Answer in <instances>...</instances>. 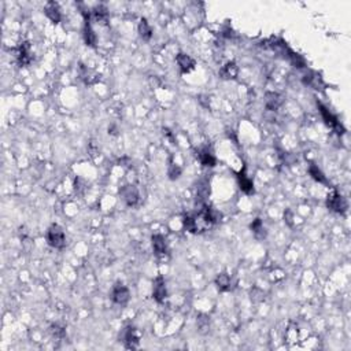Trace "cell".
<instances>
[{"mask_svg":"<svg viewBox=\"0 0 351 351\" xmlns=\"http://www.w3.org/2000/svg\"><path fill=\"white\" fill-rule=\"evenodd\" d=\"M218 74L222 80H235L239 74V68L235 62L231 60V62H226L224 66L220 69Z\"/></svg>","mask_w":351,"mask_h":351,"instance_id":"17","label":"cell"},{"mask_svg":"<svg viewBox=\"0 0 351 351\" xmlns=\"http://www.w3.org/2000/svg\"><path fill=\"white\" fill-rule=\"evenodd\" d=\"M44 13L48 19H51L54 23H59L62 19V13H60V7L58 3L55 1H48L45 3Z\"/></svg>","mask_w":351,"mask_h":351,"instance_id":"16","label":"cell"},{"mask_svg":"<svg viewBox=\"0 0 351 351\" xmlns=\"http://www.w3.org/2000/svg\"><path fill=\"white\" fill-rule=\"evenodd\" d=\"M110 296H111V300L115 303V305H118V306H125L128 302H129L130 292L128 290V287H125L124 284L117 283L115 285H112Z\"/></svg>","mask_w":351,"mask_h":351,"instance_id":"5","label":"cell"},{"mask_svg":"<svg viewBox=\"0 0 351 351\" xmlns=\"http://www.w3.org/2000/svg\"><path fill=\"white\" fill-rule=\"evenodd\" d=\"M137 32H139V36H140L144 41H148L149 38L152 37V28H151V25H149V22L146 18L140 19L139 26H137Z\"/></svg>","mask_w":351,"mask_h":351,"instance_id":"21","label":"cell"},{"mask_svg":"<svg viewBox=\"0 0 351 351\" xmlns=\"http://www.w3.org/2000/svg\"><path fill=\"white\" fill-rule=\"evenodd\" d=\"M250 228H251L254 236L258 240H262L266 238V228H265V225L262 222L261 218H255L254 221L251 222V225H250Z\"/></svg>","mask_w":351,"mask_h":351,"instance_id":"22","label":"cell"},{"mask_svg":"<svg viewBox=\"0 0 351 351\" xmlns=\"http://www.w3.org/2000/svg\"><path fill=\"white\" fill-rule=\"evenodd\" d=\"M120 342H122L127 349H137L140 344V335H139L137 329L132 325L125 327L121 331Z\"/></svg>","mask_w":351,"mask_h":351,"instance_id":"3","label":"cell"},{"mask_svg":"<svg viewBox=\"0 0 351 351\" xmlns=\"http://www.w3.org/2000/svg\"><path fill=\"white\" fill-rule=\"evenodd\" d=\"M238 183H239V188L241 189V192H244L246 195L255 194L254 183L247 176L246 170H241V172L238 173Z\"/></svg>","mask_w":351,"mask_h":351,"instance_id":"14","label":"cell"},{"mask_svg":"<svg viewBox=\"0 0 351 351\" xmlns=\"http://www.w3.org/2000/svg\"><path fill=\"white\" fill-rule=\"evenodd\" d=\"M196 158L199 159V162L206 166V167H214L217 165V158L213 154V151L207 147H202L196 151Z\"/></svg>","mask_w":351,"mask_h":351,"instance_id":"11","label":"cell"},{"mask_svg":"<svg viewBox=\"0 0 351 351\" xmlns=\"http://www.w3.org/2000/svg\"><path fill=\"white\" fill-rule=\"evenodd\" d=\"M15 58H17V62H18L19 66H28V65H30V62H32V53H30L29 43L25 41V43H22V44L17 48Z\"/></svg>","mask_w":351,"mask_h":351,"instance_id":"12","label":"cell"},{"mask_svg":"<svg viewBox=\"0 0 351 351\" xmlns=\"http://www.w3.org/2000/svg\"><path fill=\"white\" fill-rule=\"evenodd\" d=\"M176 62H177V65H179V68H180V72H181L183 74L192 72V70L195 69V65H196V62H195L194 58H192V56H189V55L185 53L177 54V56H176Z\"/></svg>","mask_w":351,"mask_h":351,"instance_id":"9","label":"cell"},{"mask_svg":"<svg viewBox=\"0 0 351 351\" xmlns=\"http://www.w3.org/2000/svg\"><path fill=\"white\" fill-rule=\"evenodd\" d=\"M327 207L336 214L344 216L349 211V202L343 195L339 194L337 191H332L327 198Z\"/></svg>","mask_w":351,"mask_h":351,"instance_id":"2","label":"cell"},{"mask_svg":"<svg viewBox=\"0 0 351 351\" xmlns=\"http://www.w3.org/2000/svg\"><path fill=\"white\" fill-rule=\"evenodd\" d=\"M199 217L203 220V222L206 225H213L218 224L222 218V214L216 210L214 207H210V206H203V209L199 213Z\"/></svg>","mask_w":351,"mask_h":351,"instance_id":"8","label":"cell"},{"mask_svg":"<svg viewBox=\"0 0 351 351\" xmlns=\"http://www.w3.org/2000/svg\"><path fill=\"white\" fill-rule=\"evenodd\" d=\"M196 324H198V328H199V331H201L202 333H206V332L209 331L210 320L206 314H201V315L198 317V320H196Z\"/></svg>","mask_w":351,"mask_h":351,"instance_id":"23","label":"cell"},{"mask_svg":"<svg viewBox=\"0 0 351 351\" xmlns=\"http://www.w3.org/2000/svg\"><path fill=\"white\" fill-rule=\"evenodd\" d=\"M152 298L157 300L158 303H164L167 298V288H166V281L162 276H158L152 284Z\"/></svg>","mask_w":351,"mask_h":351,"instance_id":"7","label":"cell"},{"mask_svg":"<svg viewBox=\"0 0 351 351\" xmlns=\"http://www.w3.org/2000/svg\"><path fill=\"white\" fill-rule=\"evenodd\" d=\"M120 195L122 198V201L127 203V206H136L139 203L140 199V195H139V189L132 185V184H127L124 187H121Z\"/></svg>","mask_w":351,"mask_h":351,"instance_id":"6","label":"cell"},{"mask_svg":"<svg viewBox=\"0 0 351 351\" xmlns=\"http://www.w3.org/2000/svg\"><path fill=\"white\" fill-rule=\"evenodd\" d=\"M232 277L228 273H220L216 277V285L218 291L228 292L232 290Z\"/></svg>","mask_w":351,"mask_h":351,"instance_id":"18","label":"cell"},{"mask_svg":"<svg viewBox=\"0 0 351 351\" xmlns=\"http://www.w3.org/2000/svg\"><path fill=\"white\" fill-rule=\"evenodd\" d=\"M151 244H152V250L154 254L157 257H165L169 253V247H167V241L162 235H152L151 238Z\"/></svg>","mask_w":351,"mask_h":351,"instance_id":"10","label":"cell"},{"mask_svg":"<svg viewBox=\"0 0 351 351\" xmlns=\"http://www.w3.org/2000/svg\"><path fill=\"white\" fill-rule=\"evenodd\" d=\"M82 36H84L85 44L88 45V47H92V48L96 47L97 36L96 33L93 32V29H92L91 22H85V25H84V30H82Z\"/></svg>","mask_w":351,"mask_h":351,"instance_id":"19","label":"cell"},{"mask_svg":"<svg viewBox=\"0 0 351 351\" xmlns=\"http://www.w3.org/2000/svg\"><path fill=\"white\" fill-rule=\"evenodd\" d=\"M109 19V11L103 4H97L90 11V19L85 22H91V21H96V22L106 23Z\"/></svg>","mask_w":351,"mask_h":351,"instance_id":"13","label":"cell"},{"mask_svg":"<svg viewBox=\"0 0 351 351\" xmlns=\"http://www.w3.org/2000/svg\"><path fill=\"white\" fill-rule=\"evenodd\" d=\"M318 109H320V112H321L322 118H324V121H325V124H327V125L331 128V129H333L336 133H339V135H343L346 130H344L342 122L337 120L336 115H335L333 112L329 111L328 109L322 105V103H318Z\"/></svg>","mask_w":351,"mask_h":351,"instance_id":"4","label":"cell"},{"mask_svg":"<svg viewBox=\"0 0 351 351\" xmlns=\"http://www.w3.org/2000/svg\"><path fill=\"white\" fill-rule=\"evenodd\" d=\"M51 332H53V335L55 337L65 336V331L62 328H59L58 325H53V327H51Z\"/></svg>","mask_w":351,"mask_h":351,"instance_id":"25","label":"cell"},{"mask_svg":"<svg viewBox=\"0 0 351 351\" xmlns=\"http://www.w3.org/2000/svg\"><path fill=\"white\" fill-rule=\"evenodd\" d=\"M309 174L312 176V179H313L314 181H317V183H320V184H324V185H328L329 184L327 176L322 173L321 169L315 164H310V166H309Z\"/></svg>","mask_w":351,"mask_h":351,"instance_id":"20","label":"cell"},{"mask_svg":"<svg viewBox=\"0 0 351 351\" xmlns=\"http://www.w3.org/2000/svg\"><path fill=\"white\" fill-rule=\"evenodd\" d=\"M167 174H169L170 180L179 179L180 174H181V167L177 166V165L170 164V166H169V170H167Z\"/></svg>","mask_w":351,"mask_h":351,"instance_id":"24","label":"cell"},{"mask_svg":"<svg viewBox=\"0 0 351 351\" xmlns=\"http://www.w3.org/2000/svg\"><path fill=\"white\" fill-rule=\"evenodd\" d=\"M284 221L290 225V226H292V213L290 210H287V211L284 213Z\"/></svg>","mask_w":351,"mask_h":351,"instance_id":"26","label":"cell"},{"mask_svg":"<svg viewBox=\"0 0 351 351\" xmlns=\"http://www.w3.org/2000/svg\"><path fill=\"white\" fill-rule=\"evenodd\" d=\"M283 96H281L280 93H277V92H268V93L265 95V107H266V110H269V111H276V110H278L280 106L283 105Z\"/></svg>","mask_w":351,"mask_h":351,"instance_id":"15","label":"cell"},{"mask_svg":"<svg viewBox=\"0 0 351 351\" xmlns=\"http://www.w3.org/2000/svg\"><path fill=\"white\" fill-rule=\"evenodd\" d=\"M45 240H47L48 246L53 247L55 250H62L66 246L65 231L58 224H53L47 229V232H45Z\"/></svg>","mask_w":351,"mask_h":351,"instance_id":"1","label":"cell"}]
</instances>
